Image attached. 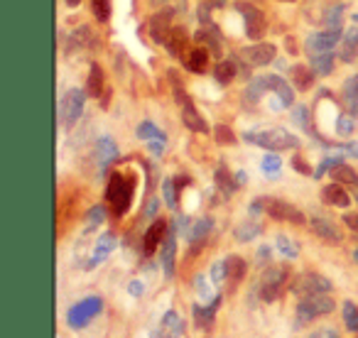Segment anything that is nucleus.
I'll use <instances>...</instances> for the list:
<instances>
[{
    "label": "nucleus",
    "instance_id": "nucleus-1",
    "mask_svg": "<svg viewBox=\"0 0 358 338\" xmlns=\"http://www.w3.org/2000/svg\"><path fill=\"white\" fill-rule=\"evenodd\" d=\"M133 194H135L133 177H125V175H120V172L110 175L108 186H106V199H108L110 209H113V214L118 216V219L128 214L130 204H133Z\"/></svg>",
    "mask_w": 358,
    "mask_h": 338
},
{
    "label": "nucleus",
    "instance_id": "nucleus-2",
    "mask_svg": "<svg viewBox=\"0 0 358 338\" xmlns=\"http://www.w3.org/2000/svg\"><path fill=\"white\" fill-rule=\"evenodd\" d=\"M243 140L250 145H258V147L270 149V152L294 149L299 145V140L294 138L292 133H287L285 128H265V130H255V133H245Z\"/></svg>",
    "mask_w": 358,
    "mask_h": 338
},
{
    "label": "nucleus",
    "instance_id": "nucleus-3",
    "mask_svg": "<svg viewBox=\"0 0 358 338\" xmlns=\"http://www.w3.org/2000/svg\"><path fill=\"white\" fill-rule=\"evenodd\" d=\"M334 299L327 297V294H309V297H302L297 304V326H304V323L314 321L319 316H327V314L334 311Z\"/></svg>",
    "mask_w": 358,
    "mask_h": 338
},
{
    "label": "nucleus",
    "instance_id": "nucleus-4",
    "mask_svg": "<svg viewBox=\"0 0 358 338\" xmlns=\"http://www.w3.org/2000/svg\"><path fill=\"white\" fill-rule=\"evenodd\" d=\"M101 311H103V299L101 297H86V299H81V302H76L74 307L66 311V323H69V328L79 331V328L89 326L91 318L99 316Z\"/></svg>",
    "mask_w": 358,
    "mask_h": 338
},
{
    "label": "nucleus",
    "instance_id": "nucleus-5",
    "mask_svg": "<svg viewBox=\"0 0 358 338\" xmlns=\"http://www.w3.org/2000/svg\"><path fill=\"white\" fill-rule=\"evenodd\" d=\"M287 284V270L280 267V265H273L263 272L258 282V294L263 302H275L282 292V287Z\"/></svg>",
    "mask_w": 358,
    "mask_h": 338
},
{
    "label": "nucleus",
    "instance_id": "nucleus-6",
    "mask_svg": "<svg viewBox=\"0 0 358 338\" xmlns=\"http://www.w3.org/2000/svg\"><path fill=\"white\" fill-rule=\"evenodd\" d=\"M236 10L243 15L245 22V35L253 42H260L268 32V20H265V13L260 8L250 6V3H236Z\"/></svg>",
    "mask_w": 358,
    "mask_h": 338
},
{
    "label": "nucleus",
    "instance_id": "nucleus-7",
    "mask_svg": "<svg viewBox=\"0 0 358 338\" xmlns=\"http://www.w3.org/2000/svg\"><path fill=\"white\" fill-rule=\"evenodd\" d=\"M84 105H86V91H81V89L66 91L64 98H62V105H59V115H62V120H64L66 128L76 125V120H79L81 113H84Z\"/></svg>",
    "mask_w": 358,
    "mask_h": 338
},
{
    "label": "nucleus",
    "instance_id": "nucleus-8",
    "mask_svg": "<svg viewBox=\"0 0 358 338\" xmlns=\"http://www.w3.org/2000/svg\"><path fill=\"white\" fill-rule=\"evenodd\" d=\"M292 292L297 297H309V294H329L331 292V282L324 274L317 272H304L297 274L292 282Z\"/></svg>",
    "mask_w": 358,
    "mask_h": 338
},
{
    "label": "nucleus",
    "instance_id": "nucleus-9",
    "mask_svg": "<svg viewBox=\"0 0 358 338\" xmlns=\"http://www.w3.org/2000/svg\"><path fill=\"white\" fill-rule=\"evenodd\" d=\"M275 54H278V52H275V47L268 45V42H255V45L241 50V59L248 66H268L270 61L275 59Z\"/></svg>",
    "mask_w": 358,
    "mask_h": 338
},
{
    "label": "nucleus",
    "instance_id": "nucleus-10",
    "mask_svg": "<svg viewBox=\"0 0 358 338\" xmlns=\"http://www.w3.org/2000/svg\"><path fill=\"white\" fill-rule=\"evenodd\" d=\"M265 211L268 216L278 221H289V223H304V214L297 209V206L287 204V201H280V199H265Z\"/></svg>",
    "mask_w": 358,
    "mask_h": 338
},
{
    "label": "nucleus",
    "instance_id": "nucleus-11",
    "mask_svg": "<svg viewBox=\"0 0 358 338\" xmlns=\"http://www.w3.org/2000/svg\"><path fill=\"white\" fill-rule=\"evenodd\" d=\"M338 37H341V30H324L317 32L307 40V52L309 54H327L336 47Z\"/></svg>",
    "mask_w": 358,
    "mask_h": 338
},
{
    "label": "nucleus",
    "instance_id": "nucleus-12",
    "mask_svg": "<svg viewBox=\"0 0 358 338\" xmlns=\"http://www.w3.org/2000/svg\"><path fill=\"white\" fill-rule=\"evenodd\" d=\"M172 30H174V25H172V13L169 10L157 13V15L150 20V37H152L157 45H167Z\"/></svg>",
    "mask_w": 358,
    "mask_h": 338
},
{
    "label": "nucleus",
    "instance_id": "nucleus-13",
    "mask_svg": "<svg viewBox=\"0 0 358 338\" xmlns=\"http://www.w3.org/2000/svg\"><path fill=\"white\" fill-rule=\"evenodd\" d=\"M270 94H275V110L280 108H292L294 105V91L292 86L287 84V81H282L280 76H270Z\"/></svg>",
    "mask_w": 358,
    "mask_h": 338
},
{
    "label": "nucleus",
    "instance_id": "nucleus-14",
    "mask_svg": "<svg viewBox=\"0 0 358 338\" xmlns=\"http://www.w3.org/2000/svg\"><path fill=\"white\" fill-rule=\"evenodd\" d=\"M164 238H167V223H164L162 219L152 221V226H150L148 233H145V240H143V253H145V255L157 253V248L164 243Z\"/></svg>",
    "mask_w": 358,
    "mask_h": 338
},
{
    "label": "nucleus",
    "instance_id": "nucleus-15",
    "mask_svg": "<svg viewBox=\"0 0 358 338\" xmlns=\"http://www.w3.org/2000/svg\"><path fill=\"white\" fill-rule=\"evenodd\" d=\"M309 226H312L314 233L322 240H327V243H341L343 240V233L338 230V226H334V221L324 219V216H312Z\"/></svg>",
    "mask_w": 358,
    "mask_h": 338
},
{
    "label": "nucleus",
    "instance_id": "nucleus-16",
    "mask_svg": "<svg viewBox=\"0 0 358 338\" xmlns=\"http://www.w3.org/2000/svg\"><path fill=\"white\" fill-rule=\"evenodd\" d=\"M113 248H115V235L113 233L99 235V240H96V245H94V253H91V258H89V263H86V267L94 270V267H99L101 263H106V258H108V255L113 253Z\"/></svg>",
    "mask_w": 358,
    "mask_h": 338
},
{
    "label": "nucleus",
    "instance_id": "nucleus-17",
    "mask_svg": "<svg viewBox=\"0 0 358 338\" xmlns=\"http://www.w3.org/2000/svg\"><path fill=\"white\" fill-rule=\"evenodd\" d=\"M219 304H221V294H216L214 299H211L209 304H194L192 307V314H194V321H196V326L199 328H211V323H214V316H216V309H219Z\"/></svg>",
    "mask_w": 358,
    "mask_h": 338
},
{
    "label": "nucleus",
    "instance_id": "nucleus-18",
    "mask_svg": "<svg viewBox=\"0 0 358 338\" xmlns=\"http://www.w3.org/2000/svg\"><path fill=\"white\" fill-rule=\"evenodd\" d=\"M118 159V145L110 138H101L96 142V162H99V172H106L110 167V162Z\"/></svg>",
    "mask_w": 358,
    "mask_h": 338
},
{
    "label": "nucleus",
    "instance_id": "nucleus-19",
    "mask_svg": "<svg viewBox=\"0 0 358 338\" xmlns=\"http://www.w3.org/2000/svg\"><path fill=\"white\" fill-rule=\"evenodd\" d=\"M167 50H169V54H172V57H179V59L185 61L187 54L192 52L189 35H187L182 27H174L172 35H169V40H167Z\"/></svg>",
    "mask_w": 358,
    "mask_h": 338
},
{
    "label": "nucleus",
    "instance_id": "nucleus-20",
    "mask_svg": "<svg viewBox=\"0 0 358 338\" xmlns=\"http://www.w3.org/2000/svg\"><path fill=\"white\" fill-rule=\"evenodd\" d=\"M209 61H211V50L196 45V47H192V52L187 54L185 66L189 71H194V74H204V71L209 69Z\"/></svg>",
    "mask_w": 358,
    "mask_h": 338
},
{
    "label": "nucleus",
    "instance_id": "nucleus-21",
    "mask_svg": "<svg viewBox=\"0 0 358 338\" xmlns=\"http://www.w3.org/2000/svg\"><path fill=\"white\" fill-rule=\"evenodd\" d=\"M185 333V321L177 311H167L162 316V323H159V333L157 338H179Z\"/></svg>",
    "mask_w": 358,
    "mask_h": 338
},
{
    "label": "nucleus",
    "instance_id": "nucleus-22",
    "mask_svg": "<svg viewBox=\"0 0 358 338\" xmlns=\"http://www.w3.org/2000/svg\"><path fill=\"white\" fill-rule=\"evenodd\" d=\"M174 253H177V233H167V238L162 243V253H159L164 277H172L174 274Z\"/></svg>",
    "mask_w": 358,
    "mask_h": 338
},
{
    "label": "nucleus",
    "instance_id": "nucleus-23",
    "mask_svg": "<svg viewBox=\"0 0 358 338\" xmlns=\"http://www.w3.org/2000/svg\"><path fill=\"white\" fill-rule=\"evenodd\" d=\"M322 199H324V204H329V206H338V209H346L348 204H351V196L343 191V186L338 184H329V186H324L322 189Z\"/></svg>",
    "mask_w": 358,
    "mask_h": 338
},
{
    "label": "nucleus",
    "instance_id": "nucleus-24",
    "mask_svg": "<svg viewBox=\"0 0 358 338\" xmlns=\"http://www.w3.org/2000/svg\"><path fill=\"white\" fill-rule=\"evenodd\" d=\"M268 91H270V76H255V79L248 84V89H245V94H243L245 103H248V105L258 103V101L263 98Z\"/></svg>",
    "mask_w": 358,
    "mask_h": 338
},
{
    "label": "nucleus",
    "instance_id": "nucleus-25",
    "mask_svg": "<svg viewBox=\"0 0 358 338\" xmlns=\"http://www.w3.org/2000/svg\"><path fill=\"white\" fill-rule=\"evenodd\" d=\"M182 120H185L187 128L194 130V133H209V125H206V120L201 118V113L189 103V101H187L185 108H182Z\"/></svg>",
    "mask_w": 358,
    "mask_h": 338
},
{
    "label": "nucleus",
    "instance_id": "nucleus-26",
    "mask_svg": "<svg viewBox=\"0 0 358 338\" xmlns=\"http://www.w3.org/2000/svg\"><path fill=\"white\" fill-rule=\"evenodd\" d=\"M341 96H343V105H346L348 113L358 115V74L351 76V79H346Z\"/></svg>",
    "mask_w": 358,
    "mask_h": 338
},
{
    "label": "nucleus",
    "instance_id": "nucleus-27",
    "mask_svg": "<svg viewBox=\"0 0 358 338\" xmlns=\"http://www.w3.org/2000/svg\"><path fill=\"white\" fill-rule=\"evenodd\" d=\"M314 74H317V71H314L312 66H304V64L292 66V84H294V89L309 91V89H312V84H314Z\"/></svg>",
    "mask_w": 358,
    "mask_h": 338
},
{
    "label": "nucleus",
    "instance_id": "nucleus-28",
    "mask_svg": "<svg viewBox=\"0 0 358 338\" xmlns=\"http://www.w3.org/2000/svg\"><path fill=\"white\" fill-rule=\"evenodd\" d=\"M103 89H106L103 69H101L99 64H91V69H89V84H86V91H89V96L99 98V96H103Z\"/></svg>",
    "mask_w": 358,
    "mask_h": 338
},
{
    "label": "nucleus",
    "instance_id": "nucleus-29",
    "mask_svg": "<svg viewBox=\"0 0 358 338\" xmlns=\"http://www.w3.org/2000/svg\"><path fill=\"white\" fill-rule=\"evenodd\" d=\"M214 179H216V186L224 191V196H231L236 189H238V182H236V177H231V172L226 169V164H219V167H216Z\"/></svg>",
    "mask_w": 358,
    "mask_h": 338
},
{
    "label": "nucleus",
    "instance_id": "nucleus-30",
    "mask_svg": "<svg viewBox=\"0 0 358 338\" xmlns=\"http://www.w3.org/2000/svg\"><path fill=\"white\" fill-rule=\"evenodd\" d=\"M331 179L338 182V184H348V186H358V175L353 167H346V164H336L331 169Z\"/></svg>",
    "mask_w": 358,
    "mask_h": 338
},
{
    "label": "nucleus",
    "instance_id": "nucleus-31",
    "mask_svg": "<svg viewBox=\"0 0 358 338\" xmlns=\"http://www.w3.org/2000/svg\"><path fill=\"white\" fill-rule=\"evenodd\" d=\"M236 61L234 59H224V61H219L216 64V69H214V79L219 81L221 86H226V84H231V81L236 79Z\"/></svg>",
    "mask_w": 358,
    "mask_h": 338
},
{
    "label": "nucleus",
    "instance_id": "nucleus-32",
    "mask_svg": "<svg viewBox=\"0 0 358 338\" xmlns=\"http://www.w3.org/2000/svg\"><path fill=\"white\" fill-rule=\"evenodd\" d=\"M263 233V226L258 223V221H248V223H241V226H236V240L238 243H250V240L255 238V235H260Z\"/></svg>",
    "mask_w": 358,
    "mask_h": 338
},
{
    "label": "nucleus",
    "instance_id": "nucleus-33",
    "mask_svg": "<svg viewBox=\"0 0 358 338\" xmlns=\"http://www.w3.org/2000/svg\"><path fill=\"white\" fill-rule=\"evenodd\" d=\"M226 265H229V282L238 284L245 277V270H248L245 260L238 258V255H231V258H226Z\"/></svg>",
    "mask_w": 358,
    "mask_h": 338
},
{
    "label": "nucleus",
    "instance_id": "nucleus-34",
    "mask_svg": "<svg viewBox=\"0 0 358 338\" xmlns=\"http://www.w3.org/2000/svg\"><path fill=\"white\" fill-rule=\"evenodd\" d=\"M260 169H263V175L268 177V179H278L280 172H282V159H280L275 152L265 154L263 162H260Z\"/></svg>",
    "mask_w": 358,
    "mask_h": 338
},
{
    "label": "nucleus",
    "instance_id": "nucleus-35",
    "mask_svg": "<svg viewBox=\"0 0 358 338\" xmlns=\"http://www.w3.org/2000/svg\"><path fill=\"white\" fill-rule=\"evenodd\" d=\"M358 50V20L353 22L351 27L346 30V35H343V50H341V57L343 59H351V54Z\"/></svg>",
    "mask_w": 358,
    "mask_h": 338
},
{
    "label": "nucleus",
    "instance_id": "nucleus-36",
    "mask_svg": "<svg viewBox=\"0 0 358 338\" xmlns=\"http://www.w3.org/2000/svg\"><path fill=\"white\" fill-rule=\"evenodd\" d=\"M312 69L317 71L319 76H329L334 71V54L327 52V54H312Z\"/></svg>",
    "mask_w": 358,
    "mask_h": 338
},
{
    "label": "nucleus",
    "instance_id": "nucleus-37",
    "mask_svg": "<svg viewBox=\"0 0 358 338\" xmlns=\"http://www.w3.org/2000/svg\"><path fill=\"white\" fill-rule=\"evenodd\" d=\"M353 130H356V115H351L346 110V113H341L336 118V135H341V138H351Z\"/></svg>",
    "mask_w": 358,
    "mask_h": 338
},
{
    "label": "nucleus",
    "instance_id": "nucleus-38",
    "mask_svg": "<svg viewBox=\"0 0 358 338\" xmlns=\"http://www.w3.org/2000/svg\"><path fill=\"white\" fill-rule=\"evenodd\" d=\"M209 230H211V219L194 221V223H192V228H189V240H192V243H201V240L209 235Z\"/></svg>",
    "mask_w": 358,
    "mask_h": 338
},
{
    "label": "nucleus",
    "instance_id": "nucleus-39",
    "mask_svg": "<svg viewBox=\"0 0 358 338\" xmlns=\"http://www.w3.org/2000/svg\"><path fill=\"white\" fill-rule=\"evenodd\" d=\"M275 248H278L280 253L285 255V258H297V255H299V245L294 243L292 238L282 235V233H280L278 238H275Z\"/></svg>",
    "mask_w": 358,
    "mask_h": 338
},
{
    "label": "nucleus",
    "instance_id": "nucleus-40",
    "mask_svg": "<svg viewBox=\"0 0 358 338\" xmlns=\"http://www.w3.org/2000/svg\"><path fill=\"white\" fill-rule=\"evenodd\" d=\"M343 323L351 333L358 331V304L343 302Z\"/></svg>",
    "mask_w": 358,
    "mask_h": 338
},
{
    "label": "nucleus",
    "instance_id": "nucleus-41",
    "mask_svg": "<svg viewBox=\"0 0 358 338\" xmlns=\"http://www.w3.org/2000/svg\"><path fill=\"white\" fill-rule=\"evenodd\" d=\"M91 10H94L96 20L108 22L110 17V0H91Z\"/></svg>",
    "mask_w": 358,
    "mask_h": 338
},
{
    "label": "nucleus",
    "instance_id": "nucleus-42",
    "mask_svg": "<svg viewBox=\"0 0 358 338\" xmlns=\"http://www.w3.org/2000/svg\"><path fill=\"white\" fill-rule=\"evenodd\" d=\"M162 135H164L162 130H159L157 125L150 123V120H145V123H140V125H138V138H140V140H148V142H150V140L162 138Z\"/></svg>",
    "mask_w": 358,
    "mask_h": 338
},
{
    "label": "nucleus",
    "instance_id": "nucleus-43",
    "mask_svg": "<svg viewBox=\"0 0 358 338\" xmlns=\"http://www.w3.org/2000/svg\"><path fill=\"white\" fill-rule=\"evenodd\" d=\"M106 221V209L103 206H94V209L86 214V230H94L96 226H101Z\"/></svg>",
    "mask_w": 358,
    "mask_h": 338
},
{
    "label": "nucleus",
    "instance_id": "nucleus-44",
    "mask_svg": "<svg viewBox=\"0 0 358 338\" xmlns=\"http://www.w3.org/2000/svg\"><path fill=\"white\" fill-rule=\"evenodd\" d=\"M226 279H229V265H226V260H219V263L211 265V282L224 284Z\"/></svg>",
    "mask_w": 358,
    "mask_h": 338
},
{
    "label": "nucleus",
    "instance_id": "nucleus-45",
    "mask_svg": "<svg viewBox=\"0 0 358 338\" xmlns=\"http://www.w3.org/2000/svg\"><path fill=\"white\" fill-rule=\"evenodd\" d=\"M196 40H199V42H206V47L211 50V54H219V52H221L219 35H216V32L204 30V32H199V35H196Z\"/></svg>",
    "mask_w": 358,
    "mask_h": 338
},
{
    "label": "nucleus",
    "instance_id": "nucleus-46",
    "mask_svg": "<svg viewBox=\"0 0 358 338\" xmlns=\"http://www.w3.org/2000/svg\"><path fill=\"white\" fill-rule=\"evenodd\" d=\"M292 120L302 130H309V110L304 105H292Z\"/></svg>",
    "mask_w": 358,
    "mask_h": 338
},
{
    "label": "nucleus",
    "instance_id": "nucleus-47",
    "mask_svg": "<svg viewBox=\"0 0 358 338\" xmlns=\"http://www.w3.org/2000/svg\"><path fill=\"white\" fill-rule=\"evenodd\" d=\"M194 287H196V292H199L201 299H206V302H211V299H214V294H211V287H209V282H206L204 274H196Z\"/></svg>",
    "mask_w": 358,
    "mask_h": 338
},
{
    "label": "nucleus",
    "instance_id": "nucleus-48",
    "mask_svg": "<svg viewBox=\"0 0 358 338\" xmlns=\"http://www.w3.org/2000/svg\"><path fill=\"white\" fill-rule=\"evenodd\" d=\"M162 191H164V201H167L169 209H177V194H174V182L172 179H164Z\"/></svg>",
    "mask_w": 358,
    "mask_h": 338
},
{
    "label": "nucleus",
    "instance_id": "nucleus-49",
    "mask_svg": "<svg viewBox=\"0 0 358 338\" xmlns=\"http://www.w3.org/2000/svg\"><path fill=\"white\" fill-rule=\"evenodd\" d=\"M164 145H167V135L150 140V152H152L155 157H162V154H164Z\"/></svg>",
    "mask_w": 358,
    "mask_h": 338
},
{
    "label": "nucleus",
    "instance_id": "nucleus-50",
    "mask_svg": "<svg viewBox=\"0 0 358 338\" xmlns=\"http://www.w3.org/2000/svg\"><path fill=\"white\" fill-rule=\"evenodd\" d=\"M307 338H341V333H338L336 328L324 326V328H317V331H312Z\"/></svg>",
    "mask_w": 358,
    "mask_h": 338
},
{
    "label": "nucleus",
    "instance_id": "nucleus-51",
    "mask_svg": "<svg viewBox=\"0 0 358 338\" xmlns=\"http://www.w3.org/2000/svg\"><path fill=\"white\" fill-rule=\"evenodd\" d=\"M216 140H221V142L229 145V142H234V140H236V135L231 133L226 125H216Z\"/></svg>",
    "mask_w": 358,
    "mask_h": 338
},
{
    "label": "nucleus",
    "instance_id": "nucleus-52",
    "mask_svg": "<svg viewBox=\"0 0 358 338\" xmlns=\"http://www.w3.org/2000/svg\"><path fill=\"white\" fill-rule=\"evenodd\" d=\"M292 167H294V169H297L299 175H314L312 169H309V164H307V162H304V159H302V157H294V159H292Z\"/></svg>",
    "mask_w": 358,
    "mask_h": 338
},
{
    "label": "nucleus",
    "instance_id": "nucleus-53",
    "mask_svg": "<svg viewBox=\"0 0 358 338\" xmlns=\"http://www.w3.org/2000/svg\"><path fill=\"white\" fill-rule=\"evenodd\" d=\"M341 152L346 154V157H353V159H358V142H348V145H341Z\"/></svg>",
    "mask_w": 358,
    "mask_h": 338
},
{
    "label": "nucleus",
    "instance_id": "nucleus-54",
    "mask_svg": "<svg viewBox=\"0 0 358 338\" xmlns=\"http://www.w3.org/2000/svg\"><path fill=\"white\" fill-rule=\"evenodd\" d=\"M343 223H346L353 233H358V214H346L343 216Z\"/></svg>",
    "mask_w": 358,
    "mask_h": 338
},
{
    "label": "nucleus",
    "instance_id": "nucleus-55",
    "mask_svg": "<svg viewBox=\"0 0 358 338\" xmlns=\"http://www.w3.org/2000/svg\"><path fill=\"white\" fill-rule=\"evenodd\" d=\"M143 282H138V279H133V282L128 284V292L133 294V297H140V294H143Z\"/></svg>",
    "mask_w": 358,
    "mask_h": 338
},
{
    "label": "nucleus",
    "instance_id": "nucleus-56",
    "mask_svg": "<svg viewBox=\"0 0 358 338\" xmlns=\"http://www.w3.org/2000/svg\"><path fill=\"white\" fill-rule=\"evenodd\" d=\"M157 209H159V199H150V204H148V219H155V214H157Z\"/></svg>",
    "mask_w": 358,
    "mask_h": 338
},
{
    "label": "nucleus",
    "instance_id": "nucleus-57",
    "mask_svg": "<svg viewBox=\"0 0 358 338\" xmlns=\"http://www.w3.org/2000/svg\"><path fill=\"white\" fill-rule=\"evenodd\" d=\"M268 255H270V250H268V248H260L258 260H260V263H265V260H268Z\"/></svg>",
    "mask_w": 358,
    "mask_h": 338
},
{
    "label": "nucleus",
    "instance_id": "nucleus-58",
    "mask_svg": "<svg viewBox=\"0 0 358 338\" xmlns=\"http://www.w3.org/2000/svg\"><path fill=\"white\" fill-rule=\"evenodd\" d=\"M64 3H66V6H69V8H76V6H79V3H81V0H64Z\"/></svg>",
    "mask_w": 358,
    "mask_h": 338
},
{
    "label": "nucleus",
    "instance_id": "nucleus-59",
    "mask_svg": "<svg viewBox=\"0 0 358 338\" xmlns=\"http://www.w3.org/2000/svg\"><path fill=\"white\" fill-rule=\"evenodd\" d=\"M356 204H358V194H356Z\"/></svg>",
    "mask_w": 358,
    "mask_h": 338
},
{
    "label": "nucleus",
    "instance_id": "nucleus-60",
    "mask_svg": "<svg viewBox=\"0 0 358 338\" xmlns=\"http://www.w3.org/2000/svg\"><path fill=\"white\" fill-rule=\"evenodd\" d=\"M356 20H358V17H356Z\"/></svg>",
    "mask_w": 358,
    "mask_h": 338
}]
</instances>
